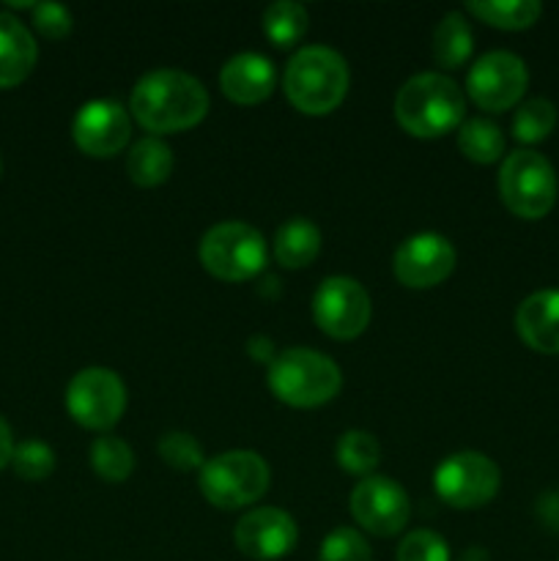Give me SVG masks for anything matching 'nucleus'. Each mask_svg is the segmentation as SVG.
Instances as JSON below:
<instances>
[{"label": "nucleus", "mask_w": 559, "mask_h": 561, "mask_svg": "<svg viewBox=\"0 0 559 561\" xmlns=\"http://www.w3.org/2000/svg\"><path fill=\"white\" fill-rule=\"evenodd\" d=\"M370 546H367L365 537L356 529H340L329 531L321 542V551H318V561H370Z\"/></svg>", "instance_id": "nucleus-30"}, {"label": "nucleus", "mask_w": 559, "mask_h": 561, "mask_svg": "<svg viewBox=\"0 0 559 561\" xmlns=\"http://www.w3.org/2000/svg\"><path fill=\"white\" fill-rule=\"evenodd\" d=\"M466 96L458 82L449 80L447 75L436 71H422L395 96V118L409 135L431 140V137H444L455 126L464 124Z\"/></svg>", "instance_id": "nucleus-2"}, {"label": "nucleus", "mask_w": 559, "mask_h": 561, "mask_svg": "<svg viewBox=\"0 0 559 561\" xmlns=\"http://www.w3.org/2000/svg\"><path fill=\"white\" fill-rule=\"evenodd\" d=\"M14 436H11V427L9 422L0 416V469L11 466V458H14Z\"/></svg>", "instance_id": "nucleus-35"}, {"label": "nucleus", "mask_w": 559, "mask_h": 561, "mask_svg": "<svg viewBox=\"0 0 559 561\" xmlns=\"http://www.w3.org/2000/svg\"><path fill=\"white\" fill-rule=\"evenodd\" d=\"M373 305L365 285L354 277H329L312 296V318L332 340H354L370 327Z\"/></svg>", "instance_id": "nucleus-10"}, {"label": "nucleus", "mask_w": 559, "mask_h": 561, "mask_svg": "<svg viewBox=\"0 0 559 561\" xmlns=\"http://www.w3.org/2000/svg\"><path fill=\"white\" fill-rule=\"evenodd\" d=\"M351 515L370 535L395 537L409 524L411 502L389 477H365L351 491Z\"/></svg>", "instance_id": "nucleus-12"}, {"label": "nucleus", "mask_w": 559, "mask_h": 561, "mask_svg": "<svg viewBox=\"0 0 559 561\" xmlns=\"http://www.w3.org/2000/svg\"><path fill=\"white\" fill-rule=\"evenodd\" d=\"M502 485V471L482 453H455L438 463L433 488L455 510L486 507Z\"/></svg>", "instance_id": "nucleus-9"}, {"label": "nucleus", "mask_w": 559, "mask_h": 561, "mask_svg": "<svg viewBox=\"0 0 559 561\" xmlns=\"http://www.w3.org/2000/svg\"><path fill=\"white\" fill-rule=\"evenodd\" d=\"M33 27L49 42H60L71 33V11L60 3H36L33 5Z\"/></svg>", "instance_id": "nucleus-32"}, {"label": "nucleus", "mask_w": 559, "mask_h": 561, "mask_svg": "<svg viewBox=\"0 0 559 561\" xmlns=\"http://www.w3.org/2000/svg\"><path fill=\"white\" fill-rule=\"evenodd\" d=\"M91 466L104 482L118 485V482L129 480V474L135 471V453L124 438L102 436L91 447Z\"/></svg>", "instance_id": "nucleus-25"}, {"label": "nucleus", "mask_w": 559, "mask_h": 561, "mask_svg": "<svg viewBox=\"0 0 559 561\" xmlns=\"http://www.w3.org/2000/svg\"><path fill=\"white\" fill-rule=\"evenodd\" d=\"M455 561H491V559H488V551H486V548L471 546V548H466V551L460 553V557L455 559Z\"/></svg>", "instance_id": "nucleus-36"}, {"label": "nucleus", "mask_w": 559, "mask_h": 561, "mask_svg": "<svg viewBox=\"0 0 559 561\" xmlns=\"http://www.w3.org/2000/svg\"><path fill=\"white\" fill-rule=\"evenodd\" d=\"M458 148L469 162L493 164L504 153V135L486 118H471L458 126Z\"/></svg>", "instance_id": "nucleus-24"}, {"label": "nucleus", "mask_w": 559, "mask_h": 561, "mask_svg": "<svg viewBox=\"0 0 559 561\" xmlns=\"http://www.w3.org/2000/svg\"><path fill=\"white\" fill-rule=\"evenodd\" d=\"M398 561H449V548L436 531L417 529L398 546Z\"/></svg>", "instance_id": "nucleus-31"}, {"label": "nucleus", "mask_w": 559, "mask_h": 561, "mask_svg": "<svg viewBox=\"0 0 559 561\" xmlns=\"http://www.w3.org/2000/svg\"><path fill=\"white\" fill-rule=\"evenodd\" d=\"M455 247L438 233H417L398 247L392 272L406 288L425 290L442 285L455 272Z\"/></svg>", "instance_id": "nucleus-14"}, {"label": "nucleus", "mask_w": 559, "mask_h": 561, "mask_svg": "<svg viewBox=\"0 0 559 561\" xmlns=\"http://www.w3.org/2000/svg\"><path fill=\"white\" fill-rule=\"evenodd\" d=\"M269 389L290 409H318L334 400L343 373L329 356L312 348H285L269 365Z\"/></svg>", "instance_id": "nucleus-4"}, {"label": "nucleus", "mask_w": 559, "mask_h": 561, "mask_svg": "<svg viewBox=\"0 0 559 561\" xmlns=\"http://www.w3.org/2000/svg\"><path fill=\"white\" fill-rule=\"evenodd\" d=\"M126 173L142 190L164 184L173 175V151L159 137H142L126 157Z\"/></svg>", "instance_id": "nucleus-20"}, {"label": "nucleus", "mask_w": 559, "mask_h": 561, "mask_svg": "<svg viewBox=\"0 0 559 561\" xmlns=\"http://www.w3.org/2000/svg\"><path fill=\"white\" fill-rule=\"evenodd\" d=\"M159 449V458L170 466V469H179V471H195L206 466V455H203V447L197 444L195 436L190 433H164L157 444Z\"/></svg>", "instance_id": "nucleus-29"}, {"label": "nucleus", "mask_w": 559, "mask_h": 561, "mask_svg": "<svg viewBox=\"0 0 559 561\" xmlns=\"http://www.w3.org/2000/svg\"><path fill=\"white\" fill-rule=\"evenodd\" d=\"M349 64L343 55L323 44L301 47L288 60L283 91L288 102L305 115H329L349 93Z\"/></svg>", "instance_id": "nucleus-3"}, {"label": "nucleus", "mask_w": 559, "mask_h": 561, "mask_svg": "<svg viewBox=\"0 0 559 561\" xmlns=\"http://www.w3.org/2000/svg\"><path fill=\"white\" fill-rule=\"evenodd\" d=\"M38 58L33 33L16 16L0 14V91L27 80Z\"/></svg>", "instance_id": "nucleus-18"}, {"label": "nucleus", "mask_w": 559, "mask_h": 561, "mask_svg": "<svg viewBox=\"0 0 559 561\" xmlns=\"http://www.w3.org/2000/svg\"><path fill=\"white\" fill-rule=\"evenodd\" d=\"M263 33L269 42L280 49H288L301 42L307 33V9L294 0H277V3L266 5L261 16Z\"/></svg>", "instance_id": "nucleus-23"}, {"label": "nucleus", "mask_w": 559, "mask_h": 561, "mask_svg": "<svg viewBox=\"0 0 559 561\" xmlns=\"http://www.w3.org/2000/svg\"><path fill=\"white\" fill-rule=\"evenodd\" d=\"M277 71L269 58L258 53H239L219 71V88L233 104H261L272 96Z\"/></svg>", "instance_id": "nucleus-16"}, {"label": "nucleus", "mask_w": 559, "mask_h": 561, "mask_svg": "<svg viewBox=\"0 0 559 561\" xmlns=\"http://www.w3.org/2000/svg\"><path fill=\"white\" fill-rule=\"evenodd\" d=\"M466 11L499 31H526L543 14L537 0H469Z\"/></svg>", "instance_id": "nucleus-21"}, {"label": "nucleus", "mask_w": 559, "mask_h": 561, "mask_svg": "<svg viewBox=\"0 0 559 561\" xmlns=\"http://www.w3.org/2000/svg\"><path fill=\"white\" fill-rule=\"evenodd\" d=\"M515 332L537 354H559V290H537L515 310Z\"/></svg>", "instance_id": "nucleus-17"}, {"label": "nucleus", "mask_w": 559, "mask_h": 561, "mask_svg": "<svg viewBox=\"0 0 559 561\" xmlns=\"http://www.w3.org/2000/svg\"><path fill=\"white\" fill-rule=\"evenodd\" d=\"M537 518L546 529L559 531V491H548L537 499V507H535Z\"/></svg>", "instance_id": "nucleus-33"}, {"label": "nucleus", "mask_w": 559, "mask_h": 561, "mask_svg": "<svg viewBox=\"0 0 559 561\" xmlns=\"http://www.w3.org/2000/svg\"><path fill=\"white\" fill-rule=\"evenodd\" d=\"M499 195L515 217L543 219L557 203V173L543 153L521 148L504 157Z\"/></svg>", "instance_id": "nucleus-7"}, {"label": "nucleus", "mask_w": 559, "mask_h": 561, "mask_svg": "<svg viewBox=\"0 0 559 561\" xmlns=\"http://www.w3.org/2000/svg\"><path fill=\"white\" fill-rule=\"evenodd\" d=\"M557 124V107L548 99H529L513 115V137L518 142H540Z\"/></svg>", "instance_id": "nucleus-27"}, {"label": "nucleus", "mask_w": 559, "mask_h": 561, "mask_svg": "<svg viewBox=\"0 0 559 561\" xmlns=\"http://www.w3.org/2000/svg\"><path fill=\"white\" fill-rule=\"evenodd\" d=\"M321 252V230L310 219L294 217L274 236V257L283 268H305Z\"/></svg>", "instance_id": "nucleus-19"}, {"label": "nucleus", "mask_w": 559, "mask_h": 561, "mask_svg": "<svg viewBox=\"0 0 559 561\" xmlns=\"http://www.w3.org/2000/svg\"><path fill=\"white\" fill-rule=\"evenodd\" d=\"M137 124L153 135H175L201 124L208 113V91L197 77L179 69H157L140 77L129 99Z\"/></svg>", "instance_id": "nucleus-1"}, {"label": "nucleus", "mask_w": 559, "mask_h": 561, "mask_svg": "<svg viewBox=\"0 0 559 561\" xmlns=\"http://www.w3.org/2000/svg\"><path fill=\"white\" fill-rule=\"evenodd\" d=\"M529 85V71L526 64L513 53H486L475 60L466 77V93L477 107L488 113H504L515 107Z\"/></svg>", "instance_id": "nucleus-11"}, {"label": "nucleus", "mask_w": 559, "mask_h": 561, "mask_svg": "<svg viewBox=\"0 0 559 561\" xmlns=\"http://www.w3.org/2000/svg\"><path fill=\"white\" fill-rule=\"evenodd\" d=\"M11 469L16 477L25 482H42L55 471V453L38 438H27V442L16 444L14 458H11Z\"/></svg>", "instance_id": "nucleus-28"}, {"label": "nucleus", "mask_w": 559, "mask_h": 561, "mask_svg": "<svg viewBox=\"0 0 559 561\" xmlns=\"http://www.w3.org/2000/svg\"><path fill=\"white\" fill-rule=\"evenodd\" d=\"M66 409L77 425L88 431H110L126 411V387L107 367H85L66 389Z\"/></svg>", "instance_id": "nucleus-8"}, {"label": "nucleus", "mask_w": 559, "mask_h": 561, "mask_svg": "<svg viewBox=\"0 0 559 561\" xmlns=\"http://www.w3.org/2000/svg\"><path fill=\"white\" fill-rule=\"evenodd\" d=\"M247 351H250L252 359L266 362V365H272L274 356H277V351H274V343L269 337H263V334H255V337H250V343H247Z\"/></svg>", "instance_id": "nucleus-34"}, {"label": "nucleus", "mask_w": 559, "mask_h": 561, "mask_svg": "<svg viewBox=\"0 0 559 561\" xmlns=\"http://www.w3.org/2000/svg\"><path fill=\"white\" fill-rule=\"evenodd\" d=\"M338 466L354 477H373L378 460H381V447H378L376 436L365 431H349L340 436L338 442Z\"/></svg>", "instance_id": "nucleus-26"}, {"label": "nucleus", "mask_w": 559, "mask_h": 561, "mask_svg": "<svg viewBox=\"0 0 559 561\" xmlns=\"http://www.w3.org/2000/svg\"><path fill=\"white\" fill-rule=\"evenodd\" d=\"M266 460L250 449H233L206 460L201 469V493L219 510H241L255 504L269 491Z\"/></svg>", "instance_id": "nucleus-5"}, {"label": "nucleus", "mask_w": 559, "mask_h": 561, "mask_svg": "<svg viewBox=\"0 0 559 561\" xmlns=\"http://www.w3.org/2000/svg\"><path fill=\"white\" fill-rule=\"evenodd\" d=\"M471 49H475V38H471V27L464 20V14H458V11L444 14V20L433 31L431 44L436 64L442 69H458L471 58Z\"/></svg>", "instance_id": "nucleus-22"}, {"label": "nucleus", "mask_w": 559, "mask_h": 561, "mask_svg": "<svg viewBox=\"0 0 559 561\" xmlns=\"http://www.w3.org/2000/svg\"><path fill=\"white\" fill-rule=\"evenodd\" d=\"M203 268L223 283H247L266 266V241L247 222H219L201 239Z\"/></svg>", "instance_id": "nucleus-6"}, {"label": "nucleus", "mask_w": 559, "mask_h": 561, "mask_svg": "<svg viewBox=\"0 0 559 561\" xmlns=\"http://www.w3.org/2000/svg\"><path fill=\"white\" fill-rule=\"evenodd\" d=\"M299 540V526L285 510L255 507L233 529V542L247 559L274 561L288 557Z\"/></svg>", "instance_id": "nucleus-15"}, {"label": "nucleus", "mask_w": 559, "mask_h": 561, "mask_svg": "<svg viewBox=\"0 0 559 561\" xmlns=\"http://www.w3.org/2000/svg\"><path fill=\"white\" fill-rule=\"evenodd\" d=\"M71 137H75L77 148L88 157H115V153L124 151L132 137L129 113L115 99H93L77 110Z\"/></svg>", "instance_id": "nucleus-13"}]
</instances>
